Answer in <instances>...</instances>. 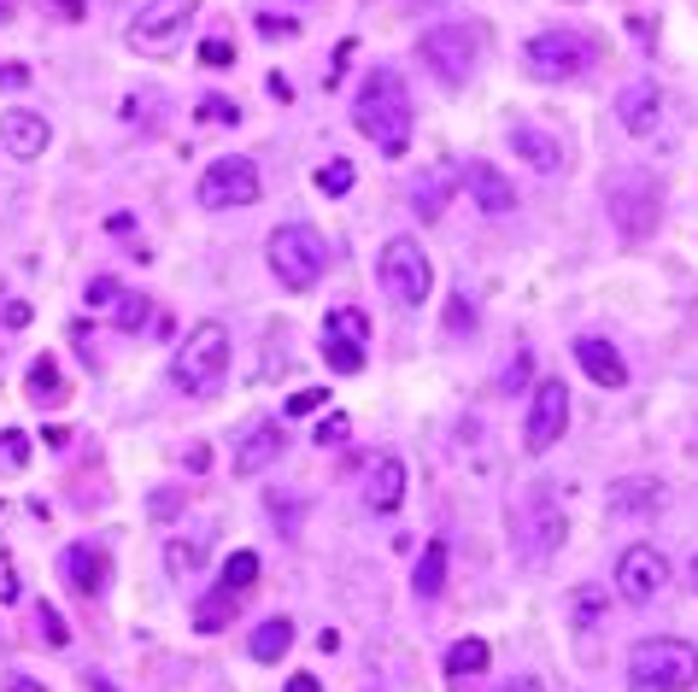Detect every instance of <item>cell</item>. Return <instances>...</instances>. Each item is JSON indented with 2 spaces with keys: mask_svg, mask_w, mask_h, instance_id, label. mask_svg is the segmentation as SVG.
<instances>
[{
  "mask_svg": "<svg viewBox=\"0 0 698 692\" xmlns=\"http://www.w3.org/2000/svg\"><path fill=\"white\" fill-rule=\"evenodd\" d=\"M352 124H359V135H370L387 159H405V147H412V89H405V77L394 65H376V71L359 82Z\"/></svg>",
  "mask_w": 698,
  "mask_h": 692,
  "instance_id": "6da1fadb",
  "label": "cell"
},
{
  "mask_svg": "<svg viewBox=\"0 0 698 692\" xmlns=\"http://www.w3.org/2000/svg\"><path fill=\"white\" fill-rule=\"evenodd\" d=\"M224 376H229V329L217 317H206V324L189 329V341L170 352V387L189 399H206V394H217Z\"/></svg>",
  "mask_w": 698,
  "mask_h": 692,
  "instance_id": "7a4b0ae2",
  "label": "cell"
},
{
  "mask_svg": "<svg viewBox=\"0 0 698 692\" xmlns=\"http://www.w3.org/2000/svg\"><path fill=\"white\" fill-rule=\"evenodd\" d=\"M628 687L634 692H693L698 687V646L687 639H634L628 651Z\"/></svg>",
  "mask_w": 698,
  "mask_h": 692,
  "instance_id": "3957f363",
  "label": "cell"
},
{
  "mask_svg": "<svg viewBox=\"0 0 698 692\" xmlns=\"http://www.w3.org/2000/svg\"><path fill=\"white\" fill-rule=\"evenodd\" d=\"M270 270H277V282L288 294H305V288H317L323 282V270H329V241L312 229V224H282V229H270Z\"/></svg>",
  "mask_w": 698,
  "mask_h": 692,
  "instance_id": "277c9868",
  "label": "cell"
},
{
  "mask_svg": "<svg viewBox=\"0 0 698 692\" xmlns=\"http://www.w3.org/2000/svg\"><path fill=\"white\" fill-rule=\"evenodd\" d=\"M376 282L382 294L394 299V306H423V299L435 294V264L429 252H423V241H412V235H394L382 252H376Z\"/></svg>",
  "mask_w": 698,
  "mask_h": 692,
  "instance_id": "5b68a950",
  "label": "cell"
},
{
  "mask_svg": "<svg viewBox=\"0 0 698 692\" xmlns=\"http://www.w3.org/2000/svg\"><path fill=\"white\" fill-rule=\"evenodd\" d=\"M605 206H610V224H617L628 241H645V235L657 229V212H663V189L652 171H640V165H628L605 182Z\"/></svg>",
  "mask_w": 698,
  "mask_h": 692,
  "instance_id": "8992f818",
  "label": "cell"
},
{
  "mask_svg": "<svg viewBox=\"0 0 698 692\" xmlns=\"http://www.w3.org/2000/svg\"><path fill=\"white\" fill-rule=\"evenodd\" d=\"M194 12H200V0H147V7L130 19L124 42L135 47V54H147V59H170L182 42H189Z\"/></svg>",
  "mask_w": 698,
  "mask_h": 692,
  "instance_id": "52a82bcc",
  "label": "cell"
},
{
  "mask_svg": "<svg viewBox=\"0 0 698 692\" xmlns=\"http://www.w3.org/2000/svg\"><path fill=\"white\" fill-rule=\"evenodd\" d=\"M417 54L447 89H464L475 77V59H482V42H475L470 24H435V30H423Z\"/></svg>",
  "mask_w": 698,
  "mask_h": 692,
  "instance_id": "ba28073f",
  "label": "cell"
},
{
  "mask_svg": "<svg viewBox=\"0 0 698 692\" xmlns=\"http://www.w3.org/2000/svg\"><path fill=\"white\" fill-rule=\"evenodd\" d=\"M522 65H529L534 82H575L593 65V42L575 36V30H540L522 47Z\"/></svg>",
  "mask_w": 698,
  "mask_h": 692,
  "instance_id": "9c48e42d",
  "label": "cell"
},
{
  "mask_svg": "<svg viewBox=\"0 0 698 692\" xmlns=\"http://www.w3.org/2000/svg\"><path fill=\"white\" fill-rule=\"evenodd\" d=\"M323 364L335 376H359L370 364V317L359 306H335L323 317Z\"/></svg>",
  "mask_w": 698,
  "mask_h": 692,
  "instance_id": "30bf717a",
  "label": "cell"
},
{
  "mask_svg": "<svg viewBox=\"0 0 698 692\" xmlns=\"http://www.w3.org/2000/svg\"><path fill=\"white\" fill-rule=\"evenodd\" d=\"M194 200H200L206 212L252 206V200H259V165L241 159V154L212 159V165H206V177H200V189H194Z\"/></svg>",
  "mask_w": 698,
  "mask_h": 692,
  "instance_id": "8fae6325",
  "label": "cell"
},
{
  "mask_svg": "<svg viewBox=\"0 0 698 692\" xmlns=\"http://www.w3.org/2000/svg\"><path fill=\"white\" fill-rule=\"evenodd\" d=\"M564 429H570V387L564 382H534L529 411H522V446L540 458V452H552L564 441Z\"/></svg>",
  "mask_w": 698,
  "mask_h": 692,
  "instance_id": "7c38bea8",
  "label": "cell"
},
{
  "mask_svg": "<svg viewBox=\"0 0 698 692\" xmlns=\"http://www.w3.org/2000/svg\"><path fill=\"white\" fill-rule=\"evenodd\" d=\"M663 581H669V558H663L657 546H645V540L617 558V593L628 604H652L663 593Z\"/></svg>",
  "mask_w": 698,
  "mask_h": 692,
  "instance_id": "4fadbf2b",
  "label": "cell"
},
{
  "mask_svg": "<svg viewBox=\"0 0 698 692\" xmlns=\"http://www.w3.org/2000/svg\"><path fill=\"white\" fill-rule=\"evenodd\" d=\"M522 529H534L529 534V564H547L552 546L564 540V511H558V499H552V481H534L529 511H522Z\"/></svg>",
  "mask_w": 698,
  "mask_h": 692,
  "instance_id": "5bb4252c",
  "label": "cell"
},
{
  "mask_svg": "<svg viewBox=\"0 0 698 692\" xmlns=\"http://www.w3.org/2000/svg\"><path fill=\"white\" fill-rule=\"evenodd\" d=\"M282 446H288L282 417H259V423L235 441V476H259V469H270L282 458Z\"/></svg>",
  "mask_w": 698,
  "mask_h": 692,
  "instance_id": "9a60e30c",
  "label": "cell"
},
{
  "mask_svg": "<svg viewBox=\"0 0 698 692\" xmlns=\"http://www.w3.org/2000/svg\"><path fill=\"white\" fill-rule=\"evenodd\" d=\"M458 182H464L470 200H475L487 217H505L510 206H517V189H510V177L499 171V165H487V159H470L464 171H458Z\"/></svg>",
  "mask_w": 698,
  "mask_h": 692,
  "instance_id": "2e32d148",
  "label": "cell"
},
{
  "mask_svg": "<svg viewBox=\"0 0 698 692\" xmlns=\"http://www.w3.org/2000/svg\"><path fill=\"white\" fill-rule=\"evenodd\" d=\"M65 581H71V593H82V599H100L112 587V558L100 546H65Z\"/></svg>",
  "mask_w": 698,
  "mask_h": 692,
  "instance_id": "e0dca14e",
  "label": "cell"
},
{
  "mask_svg": "<svg viewBox=\"0 0 698 692\" xmlns=\"http://www.w3.org/2000/svg\"><path fill=\"white\" fill-rule=\"evenodd\" d=\"M47 117L42 112H0V147H7L12 159H42L47 154Z\"/></svg>",
  "mask_w": 698,
  "mask_h": 692,
  "instance_id": "ac0fdd59",
  "label": "cell"
},
{
  "mask_svg": "<svg viewBox=\"0 0 698 692\" xmlns=\"http://www.w3.org/2000/svg\"><path fill=\"white\" fill-rule=\"evenodd\" d=\"M617 124L628 135H657L663 124V94H657V82H628V89L617 94Z\"/></svg>",
  "mask_w": 698,
  "mask_h": 692,
  "instance_id": "d6986e66",
  "label": "cell"
},
{
  "mask_svg": "<svg viewBox=\"0 0 698 692\" xmlns=\"http://www.w3.org/2000/svg\"><path fill=\"white\" fill-rule=\"evenodd\" d=\"M510 154H517L522 165H534L540 177L564 171V141L547 135V129H534V124H510Z\"/></svg>",
  "mask_w": 698,
  "mask_h": 692,
  "instance_id": "ffe728a7",
  "label": "cell"
},
{
  "mask_svg": "<svg viewBox=\"0 0 698 692\" xmlns=\"http://www.w3.org/2000/svg\"><path fill=\"white\" fill-rule=\"evenodd\" d=\"M399 499H405V464L394 452H382V458L364 469V504L370 511H399Z\"/></svg>",
  "mask_w": 698,
  "mask_h": 692,
  "instance_id": "44dd1931",
  "label": "cell"
},
{
  "mask_svg": "<svg viewBox=\"0 0 698 692\" xmlns=\"http://www.w3.org/2000/svg\"><path fill=\"white\" fill-rule=\"evenodd\" d=\"M452 189H458V165H429V171L412 182V212L423 217V224H435V217L447 212Z\"/></svg>",
  "mask_w": 698,
  "mask_h": 692,
  "instance_id": "7402d4cb",
  "label": "cell"
},
{
  "mask_svg": "<svg viewBox=\"0 0 698 692\" xmlns=\"http://www.w3.org/2000/svg\"><path fill=\"white\" fill-rule=\"evenodd\" d=\"M575 364H582L599 387H628V364H622V352L610 347V341H599V334H582V341H575Z\"/></svg>",
  "mask_w": 698,
  "mask_h": 692,
  "instance_id": "603a6c76",
  "label": "cell"
},
{
  "mask_svg": "<svg viewBox=\"0 0 698 692\" xmlns=\"http://www.w3.org/2000/svg\"><path fill=\"white\" fill-rule=\"evenodd\" d=\"M605 504H610V517H645L663 504V481L657 476H622V481H610Z\"/></svg>",
  "mask_w": 698,
  "mask_h": 692,
  "instance_id": "cb8c5ba5",
  "label": "cell"
},
{
  "mask_svg": "<svg viewBox=\"0 0 698 692\" xmlns=\"http://www.w3.org/2000/svg\"><path fill=\"white\" fill-rule=\"evenodd\" d=\"M487 657H493L487 639H458V646L447 651V687L452 692H470L487 674Z\"/></svg>",
  "mask_w": 698,
  "mask_h": 692,
  "instance_id": "d4e9b609",
  "label": "cell"
},
{
  "mask_svg": "<svg viewBox=\"0 0 698 692\" xmlns=\"http://www.w3.org/2000/svg\"><path fill=\"white\" fill-rule=\"evenodd\" d=\"M288 646H294V622H288V616H264L259 628H252V639H247L252 663H282Z\"/></svg>",
  "mask_w": 698,
  "mask_h": 692,
  "instance_id": "484cf974",
  "label": "cell"
},
{
  "mask_svg": "<svg viewBox=\"0 0 698 692\" xmlns=\"http://www.w3.org/2000/svg\"><path fill=\"white\" fill-rule=\"evenodd\" d=\"M252 587H259V552H229V558H224V576H217V593L247 599Z\"/></svg>",
  "mask_w": 698,
  "mask_h": 692,
  "instance_id": "4316f807",
  "label": "cell"
},
{
  "mask_svg": "<svg viewBox=\"0 0 698 692\" xmlns=\"http://www.w3.org/2000/svg\"><path fill=\"white\" fill-rule=\"evenodd\" d=\"M412 587H417V599H440V587H447V540H429V546H423Z\"/></svg>",
  "mask_w": 698,
  "mask_h": 692,
  "instance_id": "83f0119b",
  "label": "cell"
},
{
  "mask_svg": "<svg viewBox=\"0 0 698 692\" xmlns=\"http://www.w3.org/2000/svg\"><path fill=\"white\" fill-rule=\"evenodd\" d=\"M235 604H241V599H229V593H217V587H212V593L194 604V628L200 634H224L235 622Z\"/></svg>",
  "mask_w": 698,
  "mask_h": 692,
  "instance_id": "f1b7e54d",
  "label": "cell"
},
{
  "mask_svg": "<svg viewBox=\"0 0 698 692\" xmlns=\"http://www.w3.org/2000/svg\"><path fill=\"white\" fill-rule=\"evenodd\" d=\"M30 399H36V405H65V376H59L54 359L30 364Z\"/></svg>",
  "mask_w": 698,
  "mask_h": 692,
  "instance_id": "f546056e",
  "label": "cell"
},
{
  "mask_svg": "<svg viewBox=\"0 0 698 692\" xmlns=\"http://www.w3.org/2000/svg\"><path fill=\"white\" fill-rule=\"evenodd\" d=\"M200 564H206V540H170V546H165V569H170V576H194V569Z\"/></svg>",
  "mask_w": 698,
  "mask_h": 692,
  "instance_id": "4dcf8cb0",
  "label": "cell"
},
{
  "mask_svg": "<svg viewBox=\"0 0 698 692\" xmlns=\"http://www.w3.org/2000/svg\"><path fill=\"white\" fill-rule=\"evenodd\" d=\"M117 299H124V282H117V276H94L89 288H82V306L100 311V317H112V311H117Z\"/></svg>",
  "mask_w": 698,
  "mask_h": 692,
  "instance_id": "1f68e13d",
  "label": "cell"
},
{
  "mask_svg": "<svg viewBox=\"0 0 698 692\" xmlns=\"http://www.w3.org/2000/svg\"><path fill=\"white\" fill-rule=\"evenodd\" d=\"M30 464V434L24 429H0V476H19Z\"/></svg>",
  "mask_w": 698,
  "mask_h": 692,
  "instance_id": "d6a6232c",
  "label": "cell"
},
{
  "mask_svg": "<svg viewBox=\"0 0 698 692\" xmlns=\"http://www.w3.org/2000/svg\"><path fill=\"white\" fill-rule=\"evenodd\" d=\"M147 317H153L147 294H130V288H124V299H117V311H112V324L124 329V334H135V329H147Z\"/></svg>",
  "mask_w": 698,
  "mask_h": 692,
  "instance_id": "836d02e7",
  "label": "cell"
},
{
  "mask_svg": "<svg viewBox=\"0 0 698 692\" xmlns=\"http://www.w3.org/2000/svg\"><path fill=\"white\" fill-rule=\"evenodd\" d=\"M475 324H482L475 299H470V294H452V299H447V334H464V329H475Z\"/></svg>",
  "mask_w": 698,
  "mask_h": 692,
  "instance_id": "e575fe53",
  "label": "cell"
},
{
  "mask_svg": "<svg viewBox=\"0 0 698 692\" xmlns=\"http://www.w3.org/2000/svg\"><path fill=\"white\" fill-rule=\"evenodd\" d=\"M317 189H323V194H347V189H352V165H347V159H329V165L317 171Z\"/></svg>",
  "mask_w": 698,
  "mask_h": 692,
  "instance_id": "d590c367",
  "label": "cell"
},
{
  "mask_svg": "<svg viewBox=\"0 0 698 692\" xmlns=\"http://www.w3.org/2000/svg\"><path fill=\"white\" fill-rule=\"evenodd\" d=\"M36 628H42L47 646H65V639H71V628H65V616L54 611V604H36Z\"/></svg>",
  "mask_w": 698,
  "mask_h": 692,
  "instance_id": "8d00e7d4",
  "label": "cell"
},
{
  "mask_svg": "<svg viewBox=\"0 0 698 692\" xmlns=\"http://www.w3.org/2000/svg\"><path fill=\"white\" fill-rule=\"evenodd\" d=\"M529 376H534V359H529V352H517V359L505 364L499 387H505V394H522V387H529Z\"/></svg>",
  "mask_w": 698,
  "mask_h": 692,
  "instance_id": "74e56055",
  "label": "cell"
},
{
  "mask_svg": "<svg viewBox=\"0 0 698 692\" xmlns=\"http://www.w3.org/2000/svg\"><path fill=\"white\" fill-rule=\"evenodd\" d=\"M200 65H212V71H229V65H235V47H229L224 36H206V42H200Z\"/></svg>",
  "mask_w": 698,
  "mask_h": 692,
  "instance_id": "f35d334b",
  "label": "cell"
},
{
  "mask_svg": "<svg viewBox=\"0 0 698 692\" xmlns=\"http://www.w3.org/2000/svg\"><path fill=\"white\" fill-rule=\"evenodd\" d=\"M347 429H352V423H347L340 411H335V417H323V423H317V446H323V452L340 446V441H347Z\"/></svg>",
  "mask_w": 698,
  "mask_h": 692,
  "instance_id": "ab89813d",
  "label": "cell"
},
{
  "mask_svg": "<svg viewBox=\"0 0 698 692\" xmlns=\"http://www.w3.org/2000/svg\"><path fill=\"white\" fill-rule=\"evenodd\" d=\"M323 399H329V394H323V387H300V394L288 399V411H294V417H305V411H317Z\"/></svg>",
  "mask_w": 698,
  "mask_h": 692,
  "instance_id": "60d3db41",
  "label": "cell"
},
{
  "mask_svg": "<svg viewBox=\"0 0 698 692\" xmlns=\"http://www.w3.org/2000/svg\"><path fill=\"white\" fill-rule=\"evenodd\" d=\"M259 30H264V36H294V19H277V12H259Z\"/></svg>",
  "mask_w": 698,
  "mask_h": 692,
  "instance_id": "b9f144b4",
  "label": "cell"
},
{
  "mask_svg": "<svg viewBox=\"0 0 698 692\" xmlns=\"http://www.w3.org/2000/svg\"><path fill=\"white\" fill-rule=\"evenodd\" d=\"M200 112H206L212 124H235V117H241V112L229 106V100H217V94H212V100H206V106H200Z\"/></svg>",
  "mask_w": 698,
  "mask_h": 692,
  "instance_id": "7bdbcfd3",
  "label": "cell"
},
{
  "mask_svg": "<svg viewBox=\"0 0 698 692\" xmlns=\"http://www.w3.org/2000/svg\"><path fill=\"white\" fill-rule=\"evenodd\" d=\"M0 692H47L36 674H7V681H0Z\"/></svg>",
  "mask_w": 698,
  "mask_h": 692,
  "instance_id": "ee69618b",
  "label": "cell"
},
{
  "mask_svg": "<svg viewBox=\"0 0 698 692\" xmlns=\"http://www.w3.org/2000/svg\"><path fill=\"white\" fill-rule=\"evenodd\" d=\"M493 692H547L534 681V674H517V681H505V687H493Z\"/></svg>",
  "mask_w": 698,
  "mask_h": 692,
  "instance_id": "f6af8a7d",
  "label": "cell"
},
{
  "mask_svg": "<svg viewBox=\"0 0 698 692\" xmlns=\"http://www.w3.org/2000/svg\"><path fill=\"white\" fill-rule=\"evenodd\" d=\"M24 82H30L24 65H7V71H0V89H24Z\"/></svg>",
  "mask_w": 698,
  "mask_h": 692,
  "instance_id": "bcb514c9",
  "label": "cell"
},
{
  "mask_svg": "<svg viewBox=\"0 0 698 692\" xmlns=\"http://www.w3.org/2000/svg\"><path fill=\"white\" fill-rule=\"evenodd\" d=\"M7 324H12V329L30 324V306H24V299H12V306H7Z\"/></svg>",
  "mask_w": 698,
  "mask_h": 692,
  "instance_id": "7dc6e473",
  "label": "cell"
},
{
  "mask_svg": "<svg viewBox=\"0 0 698 692\" xmlns=\"http://www.w3.org/2000/svg\"><path fill=\"white\" fill-rule=\"evenodd\" d=\"M42 441L59 452V446H71V429H59V423H54V429H42Z\"/></svg>",
  "mask_w": 698,
  "mask_h": 692,
  "instance_id": "c3c4849f",
  "label": "cell"
},
{
  "mask_svg": "<svg viewBox=\"0 0 698 692\" xmlns=\"http://www.w3.org/2000/svg\"><path fill=\"white\" fill-rule=\"evenodd\" d=\"M288 692H323L317 674H288Z\"/></svg>",
  "mask_w": 698,
  "mask_h": 692,
  "instance_id": "681fc988",
  "label": "cell"
},
{
  "mask_svg": "<svg viewBox=\"0 0 698 692\" xmlns=\"http://www.w3.org/2000/svg\"><path fill=\"white\" fill-rule=\"evenodd\" d=\"M177 504H182V494H159V499H153V517H170Z\"/></svg>",
  "mask_w": 698,
  "mask_h": 692,
  "instance_id": "f907efd6",
  "label": "cell"
},
{
  "mask_svg": "<svg viewBox=\"0 0 698 692\" xmlns=\"http://www.w3.org/2000/svg\"><path fill=\"white\" fill-rule=\"evenodd\" d=\"M65 7V19H82V12H89V0H59Z\"/></svg>",
  "mask_w": 698,
  "mask_h": 692,
  "instance_id": "816d5d0a",
  "label": "cell"
},
{
  "mask_svg": "<svg viewBox=\"0 0 698 692\" xmlns=\"http://www.w3.org/2000/svg\"><path fill=\"white\" fill-rule=\"evenodd\" d=\"M12 12H19V0H0V24H7V19H12Z\"/></svg>",
  "mask_w": 698,
  "mask_h": 692,
  "instance_id": "f5cc1de1",
  "label": "cell"
},
{
  "mask_svg": "<svg viewBox=\"0 0 698 692\" xmlns=\"http://www.w3.org/2000/svg\"><path fill=\"white\" fill-rule=\"evenodd\" d=\"M687 576H693V593H698V558H693V569H687Z\"/></svg>",
  "mask_w": 698,
  "mask_h": 692,
  "instance_id": "db71d44e",
  "label": "cell"
}]
</instances>
